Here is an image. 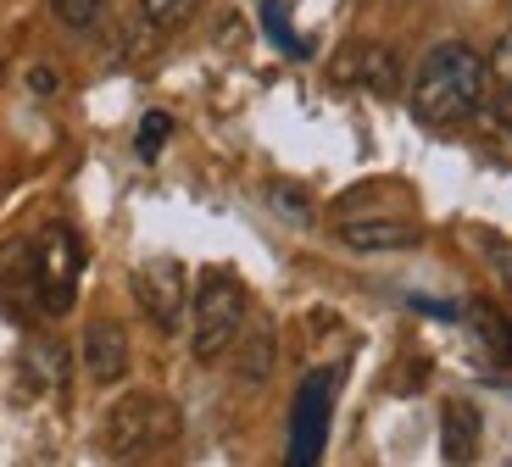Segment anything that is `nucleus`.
I'll list each match as a JSON object with an SVG mask.
<instances>
[{"label":"nucleus","instance_id":"nucleus-1","mask_svg":"<svg viewBox=\"0 0 512 467\" xmlns=\"http://www.w3.org/2000/svg\"><path fill=\"white\" fill-rule=\"evenodd\" d=\"M485 56L474 45H462V39H440L435 51L418 62V78L407 89V106L423 128H435V134H451V128L474 123L479 106H485Z\"/></svg>","mask_w":512,"mask_h":467},{"label":"nucleus","instance_id":"nucleus-2","mask_svg":"<svg viewBox=\"0 0 512 467\" xmlns=\"http://www.w3.org/2000/svg\"><path fill=\"white\" fill-rule=\"evenodd\" d=\"M184 434V417L179 406L156 390H134L123 401L106 406V423H101V451L112 462H151L162 456L167 445H179Z\"/></svg>","mask_w":512,"mask_h":467},{"label":"nucleus","instance_id":"nucleus-3","mask_svg":"<svg viewBox=\"0 0 512 467\" xmlns=\"http://www.w3.org/2000/svg\"><path fill=\"white\" fill-rule=\"evenodd\" d=\"M245 317H251V295H245L234 267H206L201 290L190 306V356L195 362H218L234 351Z\"/></svg>","mask_w":512,"mask_h":467},{"label":"nucleus","instance_id":"nucleus-4","mask_svg":"<svg viewBox=\"0 0 512 467\" xmlns=\"http://www.w3.org/2000/svg\"><path fill=\"white\" fill-rule=\"evenodd\" d=\"M28 256H34V301L51 317L73 312L78 301V273H84V245L67 223H45L28 240Z\"/></svg>","mask_w":512,"mask_h":467},{"label":"nucleus","instance_id":"nucleus-5","mask_svg":"<svg viewBox=\"0 0 512 467\" xmlns=\"http://www.w3.org/2000/svg\"><path fill=\"white\" fill-rule=\"evenodd\" d=\"M334 390H340V367H318V373H307L301 390H295V412H290V462L295 467H312L323 456Z\"/></svg>","mask_w":512,"mask_h":467},{"label":"nucleus","instance_id":"nucleus-6","mask_svg":"<svg viewBox=\"0 0 512 467\" xmlns=\"http://www.w3.org/2000/svg\"><path fill=\"white\" fill-rule=\"evenodd\" d=\"M134 301H140V312L156 329L173 334L184 323V312H190V273H184V262H173V256L140 262L134 267Z\"/></svg>","mask_w":512,"mask_h":467},{"label":"nucleus","instance_id":"nucleus-7","mask_svg":"<svg viewBox=\"0 0 512 467\" xmlns=\"http://www.w3.org/2000/svg\"><path fill=\"white\" fill-rule=\"evenodd\" d=\"M78 362H84L90 384H117V379H123V373H128V362H134L123 323H112V317H95L90 329H84V345H78Z\"/></svg>","mask_w":512,"mask_h":467},{"label":"nucleus","instance_id":"nucleus-8","mask_svg":"<svg viewBox=\"0 0 512 467\" xmlns=\"http://www.w3.org/2000/svg\"><path fill=\"white\" fill-rule=\"evenodd\" d=\"M334 78H340V84H357V89H373V95H396L401 62H396L390 45H346L340 62H334Z\"/></svg>","mask_w":512,"mask_h":467},{"label":"nucleus","instance_id":"nucleus-9","mask_svg":"<svg viewBox=\"0 0 512 467\" xmlns=\"http://www.w3.org/2000/svg\"><path fill=\"white\" fill-rule=\"evenodd\" d=\"M273 362H279V334H273L268 317H245L240 340H234V373L245 384H268Z\"/></svg>","mask_w":512,"mask_h":467},{"label":"nucleus","instance_id":"nucleus-10","mask_svg":"<svg viewBox=\"0 0 512 467\" xmlns=\"http://www.w3.org/2000/svg\"><path fill=\"white\" fill-rule=\"evenodd\" d=\"M440 456L446 462H474L479 456V412L468 401L440 406Z\"/></svg>","mask_w":512,"mask_h":467},{"label":"nucleus","instance_id":"nucleus-11","mask_svg":"<svg viewBox=\"0 0 512 467\" xmlns=\"http://www.w3.org/2000/svg\"><path fill=\"white\" fill-rule=\"evenodd\" d=\"M340 240H346L351 251H412V245L423 240V228L373 217V223H346V228H340Z\"/></svg>","mask_w":512,"mask_h":467},{"label":"nucleus","instance_id":"nucleus-12","mask_svg":"<svg viewBox=\"0 0 512 467\" xmlns=\"http://www.w3.org/2000/svg\"><path fill=\"white\" fill-rule=\"evenodd\" d=\"M23 373L34 379V390H51L56 395L67 384V351L56 340H34L23 351Z\"/></svg>","mask_w":512,"mask_h":467},{"label":"nucleus","instance_id":"nucleus-13","mask_svg":"<svg viewBox=\"0 0 512 467\" xmlns=\"http://www.w3.org/2000/svg\"><path fill=\"white\" fill-rule=\"evenodd\" d=\"M195 6H201V0H140V23L151 28V34H179L195 17Z\"/></svg>","mask_w":512,"mask_h":467},{"label":"nucleus","instance_id":"nucleus-14","mask_svg":"<svg viewBox=\"0 0 512 467\" xmlns=\"http://www.w3.org/2000/svg\"><path fill=\"white\" fill-rule=\"evenodd\" d=\"M262 28H268V39L279 45L284 56H295V62H301V56H312V45L295 34L290 17H284V0H262Z\"/></svg>","mask_w":512,"mask_h":467},{"label":"nucleus","instance_id":"nucleus-15","mask_svg":"<svg viewBox=\"0 0 512 467\" xmlns=\"http://www.w3.org/2000/svg\"><path fill=\"white\" fill-rule=\"evenodd\" d=\"M468 323H474V334H479V340H485L496 356H507V351H512V329H507V317H501L496 306H485V301L468 306Z\"/></svg>","mask_w":512,"mask_h":467},{"label":"nucleus","instance_id":"nucleus-16","mask_svg":"<svg viewBox=\"0 0 512 467\" xmlns=\"http://www.w3.org/2000/svg\"><path fill=\"white\" fill-rule=\"evenodd\" d=\"M474 123H485V134L496 139V145H512V95H485V106H479Z\"/></svg>","mask_w":512,"mask_h":467},{"label":"nucleus","instance_id":"nucleus-17","mask_svg":"<svg viewBox=\"0 0 512 467\" xmlns=\"http://www.w3.org/2000/svg\"><path fill=\"white\" fill-rule=\"evenodd\" d=\"M167 134H173V117H167V112H145V117H140V139H134V151H140L145 162H156V156H162V145H167Z\"/></svg>","mask_w":512,"mask_h":467},{"label":"nucleus","instance_id":"nucleus-18","mask_svg":"<svg viewBox=\"0 0 512 467\" xmlns=\"http://www.w3.org/2000/svg\"><path fill=\"white\" fill-rule=\"evenodd\" d=\"M490 84L501 89V95H512V28H501L496 45H490V62H485Z\"/></svg>","mask_w":512,"mask_h":467},{"label":"nucleus","instance_id":"nucleus-19","mask_svg":"<svg viewBox=\"0 0 512 467\" xmlns=\"http://www.w3.org/2000/svg\"><path fill=\"white\" fill-rule=\"evenodd\" d=\"M101 6L106 0H51V17L62 28H90L95 17H101Z\"/></svg>","mask_w":512,"mask_h":467},{"label":"nucleus","instance_id":"nucleus-20","mask_svg":"<svg viewBox=\"0 0 512 467\" xmlns=\"http://www.w3.org/2000/svg\"><path fill=\"white\" fill-rule=\"evenodd\" d=\"M28 89H34V95H51V89H56V73H51V67H34V73H28Z\"/></svg>","mask_w":512,"mask_h":467}]
</instances>
